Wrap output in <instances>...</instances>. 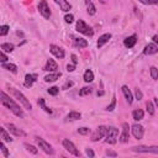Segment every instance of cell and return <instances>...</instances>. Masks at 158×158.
Wrapping results in <instances>:
<instances>
[{"label": "cell", "mask_w": 158, "mask_h": 158, "mask_svg": "<svg viewBox=\"0 0 158 158\" xmlns=\"http://www.w3.org/2000/svg\"><path fill=\"white\" fill-rule=\"evenodd\" d=\"M49 51H51V53H52L54 57H57V58H64V56H66V53H64V49L61 48L59 46H56V45H51L49 46Z\"/></svg>", "instance_id": "obj_11"}, {"label": "cell", "mask_w": 158, "mask_h": 158, "mask_svg": "<svg viewBox=\"0 0 158 158\" xmlns=\"http://www.w3.org/2000/svg\"><path fill=\"white\" fill-rule=\"evenodd\" d=\"M56 4H58V5L61 6V10L64 12H67L72 9V5L68 1H66V0H56Z\"/></svg>", "instance_id": "obj_19"}, {"label": "cell", "mask_w": 158, "mask_h": 158, "mask_svg": "<svg viewBox=\"0 0 158 158\" xmlns=\"http://www.w3.org/2000/svg\"><path fill=\"white\" fill-rule=\"evenodd\" d=\"M38 105H40L41 108H42L47 114H52V110H51L48 106H46V103H45V99H43V98H40V99H38Z\"/></svg>", "instance_id": "obj_29"}, {"label": "cell", "mask_w": 158, "mask_h": 158, "mask_svg": "<svg viewBox=\"0 0 158 158\" xmlns=\"http://www.w3.org/2000/svg\"><path fill=\"white\" fill-rule=\"evenodd\" d=\"M132 151L138 153H156L158 155V146H136L132 148Z\"/></svg>", "instance_id": "obj_6"}, {"label": "cell", "mask_w": 158, "mask_h": 158, "mask_svg": "<svg viewBox=\"0 0 158 158\" xmlns=\"http://www.w3.org/2000/svg\"><path fill=\"white\" fill-rule=\"evenodd\" d=\"M108 131H109V128L106 126H99V127H98V130H96V132L93 135L91 141L95 142V141L101 140V138L105 137V136H108Z\"/></svg>", "instance_id": "obj_8"}, {"label": "cell", "mask_w": 158, "mask_h": 158, "mask_svg": "<svg viewBox=\"0 0 158 158\" xmlns=\"http://www.w3.org/2000/svg\"><path fill=\"white\" fill-rule=\"evenodd\" d=\"M115 106H116V96L114 95V96H113V100H111V103L108 105L106 110H108V111H113V110L115 109Z\"/></svg>", "instance_id": "obj_36"}, {"label": "cell", "mask_w": 158, "mask_h": 158, "mask_svg": "<svg viewBox=\"0 0 158 158\" xmlns=\"http://www.w3.org/2000/svg\"><path fill=\"white\" fill-rule=\"evenodd\" d=\"M158 52V46H156L155 43H148L145 49H143V53L147 54V56H151V54H156Z\"/></svg>", "instance_id": "obj_16"}, {"label": "cell", "mask_w": 158, "mask_h": 158, "mask_svg": "<svg viewBox=\"0 0 158 158\" xmlns=\"http://www.w3.org/2000/svg\"><path fill=\"white\" fill-rule=\"evenodd\" d=\"M1 67L4 69H6V71H10L11 73H16L17 72V67L14 63H4V64H1Z\"/></svg>", "instance_id": "obj_24"}, {"label": "cell", "mask_w": 158, "mask_h": 158, "mask_svg": "<svg viewBox=\"0 0 158 158\" xmlns=\"http://www.w3.org/2000/svg\"><path fill=\"white\" fill-rule=\"evenodd\" d=\"M94 80V73H93L91 69H88L84 73V82L85 83H91Z\"/></svg>", "instance_id": "obj_23"}, {"label": "cell", "mask_w": 158, "mask_h": 158, "mask_svg": "<svg viewBox=\"0 0 158 158\" xmlns=\"http://www.w3.org/2000/svg\"><path fill=\"white\" fill-rule=\"evenodd\" d=\"M57 69H58V64L56 63L53 59H48L47 63H46V67H45V71H47V72H51V73H56L57 72Z\"/></svg>", "instance_id": "obj_15"}, {"label": "cell", "mask_w": 158, "mask_h": 158, "mask_svg": "<svg viewBox=\"0 0 158 158\" xmlns=\"http://www.w3.org/2000/svg\"><path fill=\"white\" fill-rule=\"evenodd\" d=\"M9 27L8 25H3V26H0V36H5L8 35V32H9Z\"/></svg>", "instance_id": "obj_37"}, {"label": "cell", "mask_w": 158, "mask_h": 158, "mask_svg": "<svg viewBox=\"0 0 158 158\" xmlns=\"http://www.w3.org/2000/svg\"><path fill=\"white\" fill-rule=\"evenodd\" d=\"M111 38V34H104L99 37V40H98V48H101L105 43L109 42V40Z\"/></svg>", "instance_id": "obj_18"}, {"label": "cell", "mask_w": 158, "mask_h": 158, "mask_svg": "<svg viewBox=\"0 0 158 158\" xmlns=\"http://www.w3.org/2000/svg\"><path fill=\"white\" fill-rule=\"evenodd\" d=\"M10 90H11V93H12V95L15 96L16 99H17L19 101H20V103H21L22 105H24L27 110H31V109H32V105H31V103L29 101V99H27V98H26L24 94H22L21 91H19L17 89H15V88H11Z\"/></svg>", "instance_id": "obj_2"}, {"label": "cell", "mask_w": 158, "mask_h": 158, "mask_svg": "<svg viewBox=\"0 0 158 158\" xmlns=\"http://www.w3.org/2000/svg\"><path fill=\"white\" fill-rule=\"evenodd\" d=\"M64 21H66L67 24H72V22L74 21V16L72 15V14H68V15L64 16Z\"/></svg>", "instance_id": "obj_39"}, {"label": "cell", "mask_w": 158, "mask_h": 158, "mask_svg": "<svg viewBox=\"0 0 158 158\" xmlns=\"http://www.w3.org/2000/svg\"><path fill=\"white\" fill-rule=\"evenodd\" d=\"M38 11H40V14H41V15H42L45 19H49V17H51L49 6H48L47 1H45V0L40 1V4H38Z\"/></svg>", "instance_id": "obj_9"}, {"label": "cell", "mask_w": 158, "mask_h": 158, "mask_svg": "<svg viewBox=\"0 0 158 158\" xmlns=\"http://www.w3.org/2000/svg\"><path fill=\"white\" fill-rule=\"evenodd\" d=\"M106 155H108L109 157H113V158L117 157V153H116L115 151H111V150H108V151H106Z\"/></svg>", "instance_id": "obj_44"}, {"label": "cell", "mask_w": 158, "mask_h": 158, "mask_svg": "<svg viewBox=\"0 0 158 158\" xmlns=\"http://www.w3.org/2000/svg\"><path fill=\"white\" fill-rule=\"evenodd\" d=\"M85 153H87V156L89 157V158H94V157H95V153H94V151H93L91 148H87Z\"/></svg>", "instance_id": "obj_43"}, {"label": "cell", "mask_w": 158, "mask_h": 158, "mask_svg": "<svg viewBox=\"0 0 158 158\" xmlns=\"http://www.w3.org/2000/svg\"><path fill=\"white\" fill-rule=\"evenodd\" d=\"M135 96H136V99H137V100H142L143 94H142L141 89H136V90H135Z\"/></svg>", "instance_id": "obj_41"}, {"label": "cell", "mask_w": 158, "mask_h": 158, "mask_svg": "<svg viewBox=\"0 0 158 158\" xmlns=\"http://www.w3.org/2000/svg\"><path fill=\"white\" fill-rule=\"evenodd\" d=\"M73 85H74V83H73L72 80H69V82H67L66 84L63 85V89L66 90V89H68V88H71V87H73Z\"/></svg>", "instance_id": "obj_45"}, {"label": "cell", "mask_w": 158, "mask_h": 158, "mask_svg": "<svg viewBox=\"0 0 158 158\" xmlns=\"http://www.w3.org/2000/svg\"><path fill=\"white\" fill-rule=\"evenodd\" d=\"M0 131H1V138H3L4 142H12V138L10 137V135L8 133V131L5 128H1Z\"/></svg>", "instance_id": "obj_27"}, {"label": "cell", "mask_w": 158, "mask_h": 158, "mask_svg": "<svg viewBox=\"0 0 158 158\" xmlns=\"http://www.w3.org/2000/svg\"><path fill=\"white\" fill-rule=\"evenodd\" d=\"M74 69H76V66H74V64H68V66H67V71L68 72H73Z\"/></svg>", "instance_id": "obj_46"}, {"label": "cell", "mask_w": 158, "mask_h": 158, "mask_svg": "<svg viewBox=\"0 0 158 158\" xmlns=\"http://www.w3.org/2000/svg\"><path fill=\"white\" fill-rule=\"evenodd\" d=\"M58 93H59V88L58 87H51L48 89V94L49 95L56 96V95H58Z\"/></svg>", "instance_id": "obj_35"}, {"label": "cell", "mask_w": 158, "mask_h": 158, "mask_svg": "<svg viewBox=\"0 0 158 158\" xmlns=\"http://www.w3.org/2000/svg\"><path fill=\"white\" fill-rule=\"evenodd\" d=\"M147 106V111L150 115H155V106H153V104L151 103V101H148V103L146 104Z\"/></svg>", "instance_id": "obj_38"}, {"label": "cell", "mask_w": 158, "mask_h": 158, "mask_svg": "<svg viewBox=\"0 0 158 158\" xmlns=\"http://www.w3.org/2000/svg\"><path fill=\"white\" fill-rule=\"evenodd\" d=\"M76 46L78 48H85L88 47V41L84 38H76Z\"/></svg>", "instance_id": "obj_26"}, {"label": "cell", "mask_w": 158, "mask_h": 158, "mask_svg": "<svg viewBox=\"0 0 158 158\" xmlns=\"http://www.w3.org/2000/svg\"><path fill=\"white\" fill-rule=\"evenodd\" d=\"M121 89H122V93H124L125 98H126L127 103H128V104H132V101H133V96H132V93L130 91L128 87H127V85H124V87L121 88Z\"/></svg>", "instance_id": "obj_20"}, {"label": "cell", "mask_w": 158, "mask_h": 158, "mask_svg": "<svg viewBox=\"0 0 158 158\" xmlns=\"http://www.w3.org/2000/svg\"><path fill=\"white\" fill-rule=\"evenodd\" d=\"M37 74H26L25 76V82H24V85L26 88H31L34 85V83L37 80Z\"/></svg>", "instance_id": "obj_14"}, {"label": "cell", "mask_w": 158, "mask_h": 158, "mask_svg": "<svg viewBox=\"0 0 158 158\" xmlns=\"http://www.w3.org/2000/svg\"><path fill=\"white\" fill-rule=\"evenodd\" d=\"M72 62H73L74 66H76V64L78 63V57H77L76 54H72Z\"/></svg>", "instance_id": "obj_47"}, {"label": "cell", "mask_w": 158, "mask_h": 158, "mask_svg": "<svg viewBox=\"0 0 158 158\" xmlns=\"http://www.w3.org/2000/svg\"><path fill=\"white\" fill-rule=\"evenodd\" d=\"M143 116H145V113H143V110H141V109H136L132 113V117L135 121H140V120L143 119Z\"/></svg>", "instance_id": "obj_22"}, {"label": "cell", "mask_w": 158, "mask_h": 158, "mask_svg": "<svg viewBox=\"0 0 158 158\" xmlns=\"http://www.w3.org/2000/svg\"><path fill=\"white\" fill-rule=\"evenodd\" d=\"M1 51L3 52H12L14 45L12 43H1Z\"/></svg>", "instance_id": "obj_30"}, {"label": "cell", "mask_w": 158, "mask_h": 158, "mask_svg": "<svg viewBox=\"0 0 158 158\" xmlns=\"http://www.w3.org/2000/svg\"><path fill=\"white\" fill-rule=\"evenodd\" d=\"M0 148H1V152H3L4 157H5V158H9V157H10V152L8 151V148H6V146H5V143H4V141L0 143Z\"/></svg>", "instance_id": "obj_33"}, {"label": "cell", "mask_w": 158, "mask_h": 158, "mask_svg": "<svg viewBox=\"0 0 158 158\" xmlns=\"http://www.w3.org/2000/svg\"><path fill=\"white\" fill-rule=\"evenodd\" d=\"M90 132V128H88V127H80V128H78V133H80V135H88Z\"/></svg>", "instance_id": "obj_40"}, {"label": "cell", "mask_w": 158, "mask_h": 158, "mask_svg": "<svg viewBox=\"0 0 158 158\" xmlns=\"http://www.w3.org/2000/svg\"><path fill=\"white\" fill-rule=\"evenodd\" d=\"M128 124L127 122H124L122 124V132L121 135H120V137H119V141L120 142H122V143H126L128 141V136H130V132H128Z\"/></svg>", "instance_id": "obj_12"}, {"label": "cell", "mask_w": 158, "mask_h": 158, "mask_svg": "<svg viewBox=\"0 0 158 158\" xmlns=\"http://www.w3.org/2000/svg\"><path fill=\"white\" fill-rule=\"evenodd\" d=\"M82 117L80 113H78V111H71L68 115H67V119L68 120H79Z\"/></svg>", "instance_id": "obj_28"}, {"label": "cell", "mask_w": 158, "mask_h": 158, "mask_svg": "<svg viewBox=\"0 0 158 158\" xmlns=\"http://www.w3.org/2000/svg\"><path fill=\"white\" fill-rule=\"evenodd\" d=\"M150 72H151V77H152V79L157 80V79H158V69H157L156 67H151V68H150Z\"/></svg>", "instance_id": "obj_34"}, {"label": "cell", "mask_w": 158, "mask_h": 158, "mask_svg": "<svg viewBox=\"0 0 158 158\" xmlns=\"http://www.w3.org/2000/svg\"><path fill=\"white\" fill-rule=\"evenodd\" d=\"M59 77H61V72H56V73H49L48 76H46L45 77V82H47V83H49V82H56L57 79H59Z\"/></svg>", "instance_id": "obj_21"}, {"label": "cell", "mask_w": 158, "mask_h": 158, "mask_svg": "<svg viewBox=\"0 0 158 158\" xmlns=\"http://www.w3.org/2000/svg\"><path fill=\"white\" fill-rule=\"evenodd\" d=\"M8 130H9V132L10 133H12V135H15V136H17V137H20V136H26V133L22 131L21 128H19V127H16L14 124H8Z\"/></svg>", "instance_id": "obj_13"}, {"label": "cell", "mask_w": 158, "mask_h": 158, "mask_svg": "<svg viewBox=\"0 0 158 158\" xmlns=\"http://www.w3.org/2000/svg\"><path fill=\"white\" fill-rule=\"evenodd\" d=\"M62 143H63V147L66 148L69 153H72V155L76 156V157H80V152H79V150L76 147V145H74L72 141H69V140H67V138H64Z\"/></svg>", "instance_id": "obj_4"}, {"label": "cell", "mask_w": 158, "mask_h": 158, "mask_svg": "<svg viewBox=\"0 0 158 158\" xmlns=\"http://www.w3.org/2000/svg\"><path fill=\"white\" fill-rule=\"evenodd\" d=\"M35 140H36V142H37V145L40 146L41 150H42L43 152H46L47 155H53V153H54L52 146H51L48 142H46V141L43 140V138H41V137H36Z\"/></svg>", "instance_id": "obj_5"}, {"label": "cell", "mask_w": 158, "mask_h": 158, "mask_svg": "<svg viewBox=\"0 0 158 158\" xmlns=\"http://www.w3.org/2000/svg\"><path fill=\"white\" fill-rule=\"evenodd\" d=\"M117 137H119V130L116 127H109L108 136H106V143L114 145V143H116V138Z\"/></svg>", "instance_id": "obj_7"}, {"label": "cell", "mask_w": 158, "mask_h": 158, "mask_svg": "<svg viewBox=\"0 0 158 158\" xmlns=\"http://www.w3.org/2000/svg\"><path fill=\"white\" fill-rule=\"evenodd\" d=\"M8 61V57H6V54H5V52H0V62H1V64H4Z\"/></svg>", "instance_id": "obj_42"}, {"label": "cell", "mask_w": 158, "mask_h": 158, "mask_svg": "<svg viewBox=\"0 0 158 158\" xmlns=\"http://www.w3.org/2000/svg\"><path fill=\"white\" fill-rule=\"evenodd\" d=\"M77 31L80 32V34H83V35H85V36H89V37H91L93 35H94L93 29L88 26L83 20H78L77 21Z\"/></svg>", "instance_id": "obj_3"}, {"label": "cell", "mask_w": 158, "mask_h": 158, "mask_svg": "<svg viewBox=\"0 0 158 158\" xmlns=\"http://www.w3.org/2000/svg\"><path fill=\"white\" fill-rule=\"evenodd\" d=\"M91 91H93V89H91L90 87H84V88H82V89L79 90V95H80V96H85V95H89Z\"/></svg>", "instance_id": "obj_32"}, {"label": "cell", "mask_w": 158, "mask_h": 158, "mask_svg": "<svg viewBox=\"0 0 158 158\" xmlns=\"http://www.w3.org/2000/svg\"><path fill=\"white\" fill-rule=\"evenodd\" d=\"M62 158H67V157H64V156H62Z\"/></svg>", "instance_id": "obj_50"}, {"label": "cell", "mask_w": 158, "mask_h": 158, "mask_svg": "<svg viewBox=\"0 0 158 158\" xmlns=\"http://www.w3.org/2000/svg\"><path fill=\"white\" fill-rule=\"evenodd\" d=\"M24 147H25L30 153H32V155H37V152H38V150H37L35 146L30 145V143H24Z\"/></svg>", "instance_id": "obj_31"}, {"label": "cell", "mask_w": 158, "mask_h": 158, "mask_svg": "<svg viewBox=\"0 0 158 158\" xmlns=\"http://www.w3.org/2000/svg\"><path fill=\"white\" fill-rule=\"evenodd\" d=\"M136 42H137V36H136V35H132V36L127 37V38H125L124 45L126 46L127 48H132L133 46L136 45Z\"/></svg>", "instance_id": "obj_17"}, {"label": "cell", "mask_w": 158, "mask_h": 158, "mask_svg": "<svg viewBox=\"0 0 158 158\" xmlns=\"http://www.w3.org/2000/svg\"><path fill=\"white\" fill-rule=\"evenodd\" d=\"M87 4V10H88V14L89 15H95V12H96V8L95 5L93 4L91 1H85Z\"/></svg>", "instance_id": "obj_25"}, {"label": "cell", "mask_w": 158, "mask_h": 158, "mask_svg": "<svg viewBox=\"0 0 158 158\" xmlns=\"http://www.w3.org/2000/svg\"><path fill=\"white\" fill-rule=\"evenodd\" d=\"M131 132L136 140H141L143 137V133H145V130H143V126H141L140 124H135L131 128Z\"/></svg>", "instance_id": "obj_10"}, {"label": "cell", "mask_w": 158, "mask_h": 158, "mask_svg": "<svg viewBox=\"0 0 158 158\" xmlns=\"http://www.w3.org/2000/svg\"><path fill=\"white\" fill-rule=\"evenodd\" d=\"M1 104L5 106V108H8L9 110H10L14 115H16L17 117H24V116H25L22 109L11 99L10 96L6 95L5 91H1Z\"/></svg>", "instance_id": "obj_1"}, {"label": "cell", "mask_w": 158, "mask_h": 158, "mask_svg": "<svg viewBox=\"0 0 158 158\" xmlns=\"http://www.w3.org/2000/svg\"><path fill=\"white\" fill-rule=\"evenodd\" d=\"M153 101H155V105L158 108V98H155V100H153Z\"/></svg>", "instance_id": "obj_49"}, {"label": "cell", "mask_w": 158, "mask_h": 158, "mask_svg": "<svg viewBox=\"0 0 158 158\" xmlns=\"http://www.w3.org/2000/svg\"><path fill=\"white\" fill-rule=\"evenodd\" d=\"M152 40H153V43H155L156 46H158V35H155V36H153Z\"/></svg>", "instance_id": "obj_48"}]
</instances>
